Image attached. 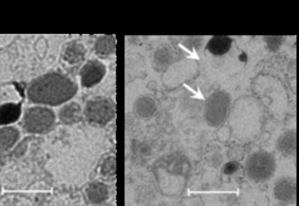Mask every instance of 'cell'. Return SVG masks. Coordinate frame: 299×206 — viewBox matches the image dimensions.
Wrapping results in <instances>:
<instances>
[{
    "label": "cell",
    "instance_id": "1",
    "mask_svg": "<svg viewBox=\"0 0 299 206\" xmlns=\"http://www.w3.org/2000/svg\"><path fill=\"white\" fill-rule=\"evenodd\" d=\"M77 86L60 73H48L34 80L28 90V98L33 103L56 107L72 98Z\"/></svg>",
    "mask_w": 299,
    "mask_h": 206
},
{
    "label": "cell",
    "instance_id": "2",
    "mask_svg": "<svg viewBox=\"0 0 299 206\" xmlns=\"http://www.w3.org/2000/svg\"><path fill=\"white\" fill-rule=\"evenodd\" d=\"M275 171V157L268 152H255L248 159L247 173L248 177L255 182L267 181Z\"/></svg>",
    "mask_w": 299,
    "mask_h": 206
},
{
    "label": "cell",
    "instance_id": "3",
    "mask_svg": "<svg viewBox=\"0 0 299 206\" xmlns=\"http://www.w3.org/2000/svg\"><path fill=\"white\" fill-rule=\"evenodd\" d=\"M55 114L47 107H33L25 113V129L30 134H43L55 124Z\"/></svg>",
    "mask_w": 299,
    "mask_h": 206
},
{
    "label": "cell",
    "instance_id": "4",
    "mask_svg": "<svg viewBox=\"0 0 299 206\" xmlns=\"http://www.w3.org/2000/svg\"><path fill=\"white\" fill-rule=\"evenodd\" d=\"M87 120L91 124L104 126L115 116V104L107 97H94L89 100L84 110Z\"/></svg>",
    "mask_w": 299,
    "mask_h": 206
},
{
    "label": "cell",
    "instance_id": "5",
    "mask_svg": "<svg viewBox=\"0 0 299 206\" xmlns=\"http://www.w3.org/2000/svg\"><path fill=\"white\" fill-rule=\"evenodd\" d=\"M230 108V96L225 91H217L207 100L205 116L212 127L224 123Z\"/></svg>",
    "mask_w": 299,
    "mask_h": 206
},
{
    "label": "cell",
    "instance_id": "6",
    "mask_svg": "<svg viewBox=\"0 0 299 206\" xmlns=\"http://www.w3.org/2000/svg\"><path fill=\"white\" fill-rule=\"evenodd\" d=\"M107 69L102 62L97 60H91L83 66L81 70V82L86 88H90L96 85L103 79Z\"/></svg>",
    "mask_w": 299,
    "mask_h": 206
},
{
    "label": "cell",
    "instance_id": "7",
    "mask_svg": "<svg viewBox=\"0 0 299 206\" xmlns=\"http://www.w3.org/2000/svg\"><path fill=\"white\" fill-rule=\"evenodd\" d=\"M275 196L277 199L289 202L296 197V180L290 177H283L275 183Z\"/></svg>",
    "mask_w": 299,
    "mask_h": 206
},
{
    "label": "cell",
    "instance_id": "8",
    "mask_svg": "<svg viewBox=\"0 0 299 206\" xmlns=\"http://www.w3.org/2000/svg\"><path fill=\"white\" fill-rule=\"evenodd\" d=\"M21 103H7L0 106V125L14 123L21 118Z\"/></svg>",
    "mask_w": 299,
    "mask_h": 206
},
{
    "label": "cell",
    "instance_id": "9",
    "mask_svg": "<svg viewBox=\"0 0 299 206\" xmlns=\"http://www.w3.org/2000/svg\"><path fill=\"white\" fill-rule=\"evenodd\" d=\"M59 119L66 125H72L79 122L82 120L81 107L75 102L66 105L60 111Z\"/></svg>",
    "mask_w": 299,
    "mask_h": 206
},
{
    "label": "cell",
    "instance_id": "10",
    "mask_svg": "<svg viewBox=\"0 0 299 206\" xmlns=\"http://www.w3.org/2000/svg\"><path fill=\"white\" fill-rule=\"evenodd\" d=\"M277 148L282 155L288 157L296 153V133L295 131H288L282 134L278 139Z\"/></svg>",
    "mask_w": 299,
    "mask_h": 206
},
{
    "label": "cell",
    "instance_id": "11",
    "mask_svg": "<svg viewBox=\"0 0 299 206\" xmlns=\"http://www.w3.org/2000/svg\"><path fill=\"white\" fill-rule=\"evenodd\" d=\"M86 194L91 203H101L108 198L109 190L103 182H95L89 184L86 189Z\"/></svg>",
    "mask_w": 299,
    "mask_h": 206
},
{
    "label": "cell",
    "instance_id": "12",
    "mask_svg": "<svg viewBox=\"0 0 299 206\" xmlns=\"http://www.w3.org/2000/svg\"><path fill=\"white\" fill-rule=\"evenodd\" d=\"M232 42V39L228 36L217 35L208 42L207 49L215 55H225L230 50Z\"/></svg>",
    "mask_w": 299,
    "mask_h": 206
},
{
    "label": "cell",
    "instance_id": "13",
    "mask_svg": "<svg viewBox=\"0 0 299 206\" xmlns=\"http://www.w3.org/2000/svg\"><path fill=\"white\" fill-rule=\"evenodd\" d=\"M85 55V48L83 44L76 41L70 42L66 46L63 53V58L69 64H76L83 60Z\"/></svg>",
    "mask_w": 299,
    "mask_h": 206
},
{
    "label": "cell",
    "instance_id": "14",
    "mask_svg": "<svg viewBox=\"0 0 299 206\" xmlns=\"http://www.w3.org/2000/svg\"><path fill=\"white\" fill-rule=\"evenodd\" d=\"M20 132L13 127L0 128V149H10L20 139Z\"/></svg>",
    "mask_w": 299,
    "mask_h": 206
},
{
    "label": "cell",
    "instance_id": "15",
    "mask_svg": "<svg viewBox=\"0 0 299 206\" xmlns=\"http://www.w3.org/2000/svg\"><path fill=\"white\" fill-rule=\"evenodd\" d=\"M116 40L114 35H104L97 39L95 44V50L100 56H107L115 52Z\"/></svg>",
    "mask_w": 299,
    "mask_h": 206
},
{
    "label": "cell",
    "instance_id": "16",
    "mask_svg": "<svg viewBox=\"0 0 299 206\" xmlns=\"http://www.w3.org/2000/svg\"><path fill=\"white\" fill-rule=\"evenodd\" d=\"M156 110L155 100L148 96H142L135 102L134 111L138 116L141 118H149L154 115Z\"/></svg>",
    "mask_w": 299,
    "mask_h": 206
},
{
    "label": "cell",
    "instance_id": "17",
    "mask_svg": "<svg viewBox=\"0 0 299 206\" xmlns=\"http://www.w3.org/2000/svg\"><path fill=\"white\" fill-rule=\"evenodd\" d=\"M101 172H102V175L105 176H113L115 175V172H116L115 157H109L104 162L101 168Z\"/></svg>",
    "mask_w": 299,
    "mask_h": 206
},
{
    "label": "cell",
    "instance_id": "18",
    "mask_svg": "<svg viewBox=\"0 0 299 206\" xmlns=\"http://www.w3.org/2000/svg\"><path fill=\"white\" fill-rule=\"evenodd\" d=\"M284 40L283 36H266L265 41L267 42L268 47L272 51H276L282 45Z\"/></svg>",
    "mask_w": 299,
    "mask_h": 206
},
{
    "label": "cell",
    "instance_id": "19",
    "mask_svg": "<svg viewBox=\"0 0 299 206\" xmlns=\"http://www.w3.org/2000/svg\"><path fill=\"white\" fill-rule=\"evenodd\" d=\"M240 168V164L236 162H228L224 166L223 173L226 175H232L234 172L237 171Z\"/></svg>",
    "mask_w": 299,
    "mask_h": 206
},
{
    "label": "cell",
    "instance_id": "20",
    "mask_svg": "<svg viewBox=\"0 0 299 206\" xmlns=\"http://www.w3.org/2000/svg\"><path fill=\"white\" fill-rule=\"evenodd\" d=\"M0 191H1V185H0Z\"/></svg>",
    "mask_w": 299,
    "mask_h": 206
}]
</instances>
